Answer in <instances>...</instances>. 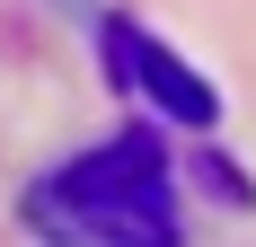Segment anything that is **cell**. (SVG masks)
Returning <instances> with one entry per match:
<instances>
[{
	"instance_id": "obj_1",
	"label": "cell",
	"mask_w": 256,
	"mask_h": 247,
	"mask_svg": "<svg viewBox=\"0 0 256 247\" xmlns=\"http://www.w3.org/2000/svg\"><path fill=\"white\" fill-rule=\"evenodd\" d=\"M26 238L36 247H186L177 168L150 124L106 132L98 150H71L62 168L26 186Z\"/></svg>"
},
{
	"instance_id": "obj_2",
	"label": "cell",
	"mask_w": 256,
	"mask_h": 247,
	"mask_svg": "<svg viewBox=\"0 0 256 247\" xmlns=\"http://www.w3.org/2000/svg\"><path fill=\"white\" fill-rule=\"evenodd\" d=\"M106 80H115V88H142L168 124H194V132L221 124V98H212L204 80L159 44L150 26H132V18H106Z\"/></svg>"
}]
</instances>
